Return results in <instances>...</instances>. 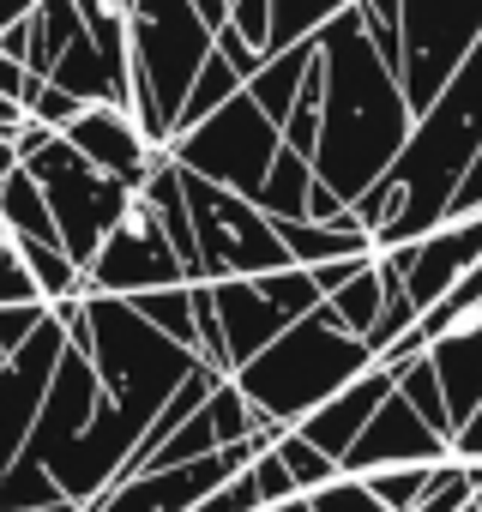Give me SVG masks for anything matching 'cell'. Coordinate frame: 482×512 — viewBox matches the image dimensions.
<instances>
[{
    "mask_svg": "<svg viewBox=\"0 0 482 512\" xmlns=\"http://www.w3.org/2000/svg\"><path fill=\"white\" fill-rule=\"evenodd\" d=\"M314 43H320V73H326L314 175H320V187H332L350 205L398 163V151L416 127V109H410L398 73L386 67V55L368 43V31L356 19V0Z\"/></svg>",
    "mask_w": 482,
    "mask_h": 512,
    "instance_id": "cell-1",
    "label": "cell"
},
{
    "mask_svg": "<svg viewBox=\"0 0 482 512\" xmlns=\"http://www.w3.org/2000/svg\"><path fill=\"white\" fill-rule=\"evenodd\" d=\"M476 151H482V37L464 55V67L446 79V91L416 115L398 163L362 199H350V217L374 235V253L440 229L452 217V193L464 187Z\"/></svg>",
    "mask_w": 482,
    "mask_h": 512,
    "instance_id": "cell-2",
    "label": "cell"
},
{
    "mask_svg": "<svg viewBox=\"0 0 482 512\" xmlns=\"http://www.w3.org/2000/svg\"><path fill=\"white\" fill-rule=\"evenodd\" d=\"M380 356L368 350V338L344 332L332 320V308L320 302L314 314H302L284 338H272L260 356H248L229 380L235 392L260 410V422L272 428H296L308 410H320L332 392H344L350 380H362Z\"/></svg>",
    "mask_w": 482,
    "mask_h": 512,
    "instance_id": "cell-3",
    "label": "cell"
},
{
    "mask_svg": "<svg viewBox=\"0 0 482 512\" xmlns=\"http://www.w3.org/2000/svg\"><path fill=\"white\" fill-rule=\"evenodd\" d=\"M211 37L217 31L199 19L193 0H127V55H133L127 109L163 151L181 127V103L211 55Z\"/></svg>",
    "mask_w": 482,
    "mask_h": 512,
    "instance_id": "cell-4",
    "label": "cell"
},
{
    "mask_svg": "<svg viewBox=\"0 0 482 512\" xmlns=\"http://www.w3.org/2000/svg\"><path fill=\"white\" fill-rule=\"evenodd\" d=\"M181 193H187V217H193V241H199V284L260 278V272L290 266V247H284L278 223L248 193H229V187L187 175V169H181Z\"/></svg>",
    "mask_w": 482,
    "mask_h": 512,
    "instance_id": "cell-5",
    "label": "cell"
},
{
    "mask_svg": "<svg viewBox=\"0 0 482 512\" xmlns=\"http://www.w3.org/2000/svg\"><path fill=\"white\" fill-rule=\"evenodd\" d=\"M278 151H284V133H278V121L248 97V85H241V97H229L217 115L181 127V133L169 139V157H175L187 175H205V181H217V187H229V193H248V199L266 187Z\"/></svg>",
    "mask_w": 482,
    "mask_h": 512,
    "instance_id": "cell-6",
    "label": "cell"
},
{
    "mask_svg": "<svg viewBox=\"0 0 482 512\" xmlns=\"http://www.w3.org/2000/svg\"><path fill=\"white\" fill-rule=\"evenodd\" d=\"M25 169H31V175L43 181V193H49V211H55L61 247L73 253L79 266H91V260H97V247L109 241V229L127 217L133 187L115 181V175H103V169H91L61 133H55L37 157H25Z\"/></svg>",
    "mask_w": 482,
    "mask_h": 512,
    "instance_id": "cell-7",
    "label": "cell"
},
{
    "mask_svg": "<svg viewBox=\"0 0 482 512\" xmlns=\"http://www.w3.org/2000/svg\"><path fill=\"white\" fill-rule=\"evenodd\" d=\"M211 302H217L229 374H235L248 356H260L272 338H284L302 314H314L326 296H320L308 266H284V272H260V278H223V284H211Z\"/></svg>",
    "mask_w": 482,
    "mask_h": 512,
    "instance_id": "cell-8",
    "label": "cell"
},
{
    "mask_svg": "<svg viewBox=\"0 0 482 512\" xmlns=\"http://www.w3.org/2000/svg\"><path fill=\"white\" fill-rule=\"evenodd\" d=\"M482 37V0H404V67L398 85L422 115Z\"/></svg>",
    "mask_w": 482,
    "mask_h": 512,
    "instance_id": "cell-9",
    "label": "cell"
},
{
    "mask_svg": "<svg viewBox=\"0 0 482 512\" xmlns=\"http://www.w3.org/2000/svg\"><path fill=\"white\" fill-rule=\"evenodd\" d=\"M169 284H187V266H181L157 205L145 193H133L127 217L109 229L97 260L85 266V296H145V290H169Z\"/></svg>",
    "mask_w": 482,
    "mask_h": 512,
    "instance_id": "cell-10",
    "label": "cell"
},
{
    "mask_svg": "<svg viewBox=\"0 0 482 512\" xmlns=\"http://www.w3.org/2000/svg\"><path fill=\"white\" fill-rule=\"evenodd\" d=\"M254 452L266 446H217L211 458H193V464H157V470L115 476L97 500H85V512H187L205 494H217L229 476L248 470Z\"/></svg>",
    "mask_w": 482,
    "mask_h": 512,
    "instance_id": "cell-11",
    "label": "cell"
},
{
    "mask_svg": "<svg viewBox=\"0 0 482 512\" xmlns=\"http://www.w3.org/2000/svg\"><path fill=\"white\" fill-rule=\"evenodd\" d=\"M61 350H67V332L49 314L7 362H0V476H7L19 464V452L31 446V428H37V410H43V392L55 380Z\"/></svg>",
    "mask_w": 482,
    "mask_h": 512,
    "instance_id": "cell-12",
    "label": "cell"
},
{
    "mask_svg": "<svg viewBox=\"0 0 482 512\" xmlns=\"http://www.w3.org/2000/svg\"><path fill=\"white\" fill-rule=\"evenodd\" d=\"M91 169H103V175H115V181H127L133 193L145 187V175L157 169V157H163V145H151L145 139V127L133 121V109L127 103H85L79 109V121L61 133Z\"/></svg>",
    "mask_w": 482,
    "mask_h": 512,
    "instance_id": "cell-13",
    "label": "cell"
},
{
    "mask_svg": "<svg viewBox=\"0 0 482 512\" xmlns=\"http://www.w3.org/2000/svg\"><path fill=\"white\" fill-rule=\"evenodd\" d=\"M452 458V440L440 428H428L398 392L368 416V428L356 434V446L344 452V476H374V470H392V464H440Z\"/></svg>",
    "mask_w": 482,
    "mask_h": 512,
    "instance_id": "cell-14",
    "label": "cell"
},
{
    "mask_svg": "<svg viewBox=\"0 0 482 512\" xmlns=\"http://www.w3.org/2000/svg\"><path fill=\"white\" fill-rule=\"evenodd\" d=\"M410 253V272H404V290L410 302L428 314L470 266H482V211H464V217H446L440 229H428L422 241H404Z\"/></svg>",
    "mask_w": 482,
    "mask_h": 512,
    "instance_id": "cell-15",
    "label": "cell"
},
{
    "mask_svg": "<svg viewBox=\"0 0 482 512\" xmlns=\"http://www.w3.org/2000/svg\"><path fill=\"white\" fill-rule=\"evenodd\" d=\"M392 392H398L392 368H380V362H374L362 380H350V386H344V392H332L320 410H308V416L296 422V434H302V440H314L326 458H338V464H344V452L356 446V434L368 428V416H374Z\"/></svg>",
    "mask_w": 482,
    "mask_h": 512,
    "instance_id": "cell-16",
    "label": "cell"
},
{
    "mask_svg": "<svg viewBox=\"0 0 482 512\" xmlns=\"http://www.w3.org/2000/svg\"><path fill=\"white\" fill-rule=\"evenodd\" d=\"M284 247H290V266H326V260H362L374 253V235L344 211V223H314V217H284L278 223Z\"/></svg>",
    "mask_w": 482,
    "mask_h": 512,
    "instance_id": "cell-17",
    "label": "cell"
},
{
    "mask_svg": "<svg viewBox=\"0 0 482 512\" xmlns=\"http://www.w3.org/2000/svg\"><path fill=\"white\" fill-rule=\"evenodd\" d=\"M314 61H320V43L308 37V43H296V49H278V55H266V67L248 79V97L284 127L290 121V109H296V97H302V85H308V73H314Z\"/></svg>",
    "mask_w": 482,
    "mask_h": 512,
    "instance_id": "cell-18",
    "label": "cell"
},
{
    "mask_svg": "<svg viewBox=\"0 0 482 512\" xmlns=\"http://www.w3.org/2000/svg\"><path fill=\"white\" fill-rule=\"evenodd\" d=\"M0 229L19 235V241H61L55 211H49V193H43V181L25 163L0 181Z\"/></svg>",
    "mask_w": 482,
    "mask_h": 512,
    "instance_id": "cell-19",
    "label": "cell"
},
{
    "mask_svg": "<svg viewBox=\"0 0 482 512\" xmlns=\"http://www.w3.org/2000/svg\"><path fill=\"white\" fill-rule=\"evenodd\" d=\"M73 37H85V13L73 7V0H37V13H31V79H49L55 61L73 49Z\"/></svg>",
    "mask_w": 482,
    "mask_h": 512,
    "instance_id": "cell-20",
    "label": "cell"
},
{
    "mask_svg": "<svg viewBox=\"0 0 482 512\" xmlns=\"http://www.w3.org/2000/svg\"><path fill=\"white\" fill-rule=\"evenodd\" d=\"M314 163L308 157H296V151H278V163H272V175H266V187L254 193V205L272 217V223H284V217H308V199H314Z\"/></svg>",
    "mask_w": 482,
    "mask_h": 512,
    "instance_id": "cell-21",
    "label": "cell"
},
{
    "mask_svg": "<svg viewBox=\"0 0 482 512\" xmlns=\"http://www.w3.org/2000/svg\"><path fill=\"white\" fill-rule=\"evenodd\" d=\"M19 241V235H13ZM19 260L37 284L43 302H67V296H85V266L73 260V253L61 241H19Z\"/></svg>",
    "mask_w": 482,
    "mask_h": 512,
    "instance_id": "cell-22",
    "label": "cell"
},
{
    "mask_svg": "<svg viewBox=\"0 0 482 512\" xmlns=\"http://www.w3.org/2000/svg\"><path fill=\"white\" fill-rule=\"evenodd\" d=\"M392 380H398V398L428 422V428H440L446 440L458 434V422H452V410H446V386H440V374H434V356L422 350V356H410L404 368H392Z\"/></svg>",
    "mask_w": 482,
    "mask_h": 512,
    "instance_id": "cell-23",
    "label": "cell"
},
{
    "mask_svg": "<svg viewBox=\"0 0 482 512\" xmlns=\"http://www.w3.org/2000/svg\"><path fill=\"white\" fill-rule=\"evenodd\" d=\"M326 308H332V320H338L344 332L368 338V332H374V320H380V308H386V278H380V266L368 260L350 284H338V290L326 296Z\"/></svg>",
    "mask_w": 482,
    "mask_h": 512,
    "instance_id": "cell-24",
    "label": "cell"
},
{
    "mask_svg": "<svg viewBox=\"0 0 482 512\" xmlns=\"http://www.w3.org/2000/svg\"><path fill=\"white\" fill-rule=\"evenodd\" d=\"M139 320H151L163 338L187 344L199 356V332H193V284H169V290H145V296H127Z\"/></svg>",
    "mask_w": 482,
    "mask_h": 512,
    "instance_id": "cell-25",
    "label": "cell"
},
{
    "mask_svg": "<svg viewBox=\"0 0 482 512\" xmlns=\"http://www.w3.org/2000/svg\"><path fill=\"white\" fill-rule=\"evenodd\" d=\"M338 13H350V0H272V55L320 37Z\"/></svg>",
    "mask_w": 482,
    "mask_h": 512,
    "instance_id": "cell-26",
    "label": "cell"
},
{
    "mask_svg": "<svg viewBox=\"0 0 482 512\" xmlns=\"http://www.w3.org/2000/svg\"><path fill=\"white\" fill-rule=\"evenodd\" d=\"M241 79L223 55H217V43H211V55H205V67H199V79H193V91H187V103H181V127H193V121H205V115H217L229 97H241ZM175 127V133H181Z\"/></svg>",
    "mask_w": 482,
    "mask_h": 512,
    "instance_id": "cell-27",
    "label": "cell"
},
{
    "mask_svg": "<svg viewBox=\"0 0 482 512\" xmlns=\"http://www.w3.org/2000/svg\"><path fill=\"white\" fill-rule=\"evenodd\" d=\"M272 452L284 458V470L296 476V488H302V494H314V488H326L332 476H344V470H338V458H326V452H320L314 440H302L296 428H278Z\"/></svg>",
    "mask_w": 482,
    "mask_h": 512,
    "instance_id": "cell-28",
    "label": "cell"
},
{
    "mask_svg": "<svg viewBox=\"0 0 482 512\" xmlns=\"http://www.w3.org/2000/svg\"><path fill=\"white\" fill-rule=\"evenodd\" d=\"M356 19L368 31V43L386 55V67H404V0H356Z\"/></svg>",
    "mask_w": 482,
    "mask_h": 512,
    "instance_id": "cell-29",
    "label": "cell"
},
{
    "mask_svg": "<svg viewBox=\"0 0 482 512\" xmlns=\"http://www.w3.org/2000/svg\"><path fill=\"white\" fill-rule=\"evenodd\" d=\"M368 488H374V500L386 506V512H416V500L428 494V482H434V464H392V470H374V476H362Z\"/></svg>",
    "mask_w": 482,
    "mask_h": 512,
    "instance_id": "cell-30",
    "label": "cell"
},
{
    "mask_svg": "<svg viewBox=\"0 0 482 512\" xmlns=\"http://www.w3.org/2000/svg\"><path fill=\"white\" fill-rule=\"evenodd\" d=\"M79 97L73 91H61L55 79H31V91H25V115L31 121H43V127H55V133H67L73 121H79Z\"/></svg>",
    "mask_w": 482,
    "mask_h": 512,
    "instance_id": "cell-31",
    "label": "cell"
},
{
    "mask_svg": "<svg viewBox=\"0 0 482 512\" xmlns=\"http://www.w3.org/2000/svg\"><path fill=\"white\" fill-rule=\"evenodd\" d=\"M308 506H314V512H386L362 476H332L326 488H314V494H308Z\"/></svg>",
    "mask_w": 482,
    "mask_h": 512,
    "instance_id": "cell-32",
    "label": "cell"
},
{
    "mask_svg": "<svg viewBox=\"0 0 482 512\" xmlns=\"http://www.w3.org/2000/svg\"><path fill=\"white\" fill-rule=\"evenodd\" d=\"M248 476H254V494H260V506H284V500H296L302 488H296V476L284 470V458L266 446V452H254V464H248Z\"/></svg>",
    "mask_w": 482,
    "mask_h": 512,
    "instance_id": "cell-33",
    "label": "cell"
},
{
    "mask_svg": "<svg viewBox=\"0 0 482 512\" xmlns=\"http://www.w3.org/2000/svg\"><path fill=\"white\" fill-rule=\"evenodd\" d=\"M7 302H43V296H37L25 260H19V241L0 229V308H7Z\"/></svg>",
    "mask_w": 482,
    "mask_h": 512,
    "instance_id": "cell-34",
    "label": "cell"
},
{
    "mask_svg": "<svg viewBox=\"0 0 482 512\" xmlns=\"http://www.w3.org/2000/svg\"><path fill=\"white\" fill-rule=\"evenodd\" d=\"M229 31H241L260 55H272V0H229Z\"/></svg>",
    "mask_w": 482,
    "mask_h": 512,
    "instance_id": "cell-35",
    "label": "cell"
},
{
    "mask_svg": "<svg viewBox=\"0 0 482 512\" xmlns=\"http://www.w3.org/2000/svg\"><path fill=\"white\" fill-rule=\"evenodd\" d=\"M43 320H49V302H7V308H0V350L13 356Z\"/></svg>",
    "mask_w": 482,
    "mask_h": 512,
    "instance_id": "cell-36",
    "label": "cell"
},
{
    "mask_svg": "<svg viewBox=\"0 0 482 512\" xmlns=\"http://www.w3.org/2000/svg\"><path fill=\"white\" fill-rule=\"evenodd\" d=\"M211 43H217V55H223V61H229V67H235L241 79H254V73L266 67V55H260V49H254L248 37H241V31H229V25H223V31H217Z\"/></svg>",
    "mask_w": 482,
    "mask_h": 512,
    "instance_id": "cell-37",
    "label": "cell"
},
{
    "mask_svg": "<svg viewBox=\"0 0 482 512\" xmlns=\"http://www.w3.org/2000/svg\"><path fill=\"white\" fill-rule=\"evenodd\" d=\"M368 260H374V253H362V260H326V266H308V272H314L320 296H332V290H338V284H350V278H356Z\"/></svg>",
    "mask_w": 482,
    "mask_h": 512,
    "instance_id": "cell-38",
    "label": "cell"
},
{
    "mask_svg": "<svg viewBox=\"0 0 482 512\" xmlns=\"http://www.w3.org/2000/svg\"><path fill=\"white\" fill-rule=\"evenodd\" d=\"M25 91H31V67H25L19 55L0 49V97H19V103H25Z\"/></svg>",
    "mask_w": 482,
    "mask_h": 512,
    "instance_id": "cell-39",
    "label": "cell"
},
{
    "mask_svg": "<svg viewBox=\"0 0 482 512\" xmlns=\"http://www.w3.org/2000/svg\"><path fill=\"white\" fill-rule=\"evenodd\" d=\"M464 211H482V151H476V163H470L464 187L452 193V217H464Z\"/></svg>",
    "mask_w": 482,
    "mask_h": 512,
    "instance_id": "cell-40",
    "label": "cell"
},
{
    "mask_svg": "<svg viewBox=\"0 0 482 512\" xmlns=\"http://www.w3.org/2000/svg\"><path fill=\"white\" fill-rule=\"evenodd\" d=\"M452 452H458V458H476V464H482V404H476V416H470V422H464V428L452 434Z\"/></svg>",
    "mask_w": 482,
    "mask_h": 512,
    "instance_id": "cell-41",
    "label": "cell"
},
{
    "mask_svg": "<svg viewBox=\"0 0 482 512\" xmlns=\"http://www.w3.org/2000/svg\"><path fill=\"white\" fill-rule=\"evenodd\" d=\"M37 13V0H0V37H7L13 25H25Z\"/></svg>",
    "mask_w": 482,
    "mask_h": 512,
    "instance_id": "cell-42",
    "label": "cell"
},
{
    "mask_svg": "<svg viewBox=\"0 0 482 512\" xmlns=\"http://www.w3.org/2000/svg\"><path fill=\"white\" fill-rule=\"evenodd\" d=\"M193 7H199V19H205L211 31H223V25H229V0H193Z\"/></svg>",
    "mask_w": 482,
    "mask_h": 512,
    "instance_id": "cell-43",
    "label": "cell"
},
{
    "mask_svg": "<svg viewBox=\"0 0 482 512\" xmlns=\"http://www.w3.org/2000/svg\"><path fill=\"white\" fill-rule=\"evenodd\" d=\"M19 169V151H13V139H0V181H7Z\"/></svg>",
    "mask_w": 482,
    "mask_h": 512,
    "instance_id": "cell-44",
    "label": "cell"
},
{
    "mask_svg": "<svg viewBox=\"0 0 482 512\" xmlns=\"http://www.w3.org/2000/svg\"><path fill=\"white\" fill-rule=\"evenodd\" d=\"M260 512H314V506H308V494H296V500H284V506H260Z\"/></svg>",
    "mask_w": 482,
    "mask_h": 512,
    "instance_id": "cell-45",
    "label": "cell"
},
{
    "mask_svg": "<svg viewBox=\"0 0 482 512\" xmlns=\"http://www.w3.org/2000/svg\"><path fill=\"white\" fill-rule=\"evenodd\" d=\"M73 7L79 13H97V7H109V0H73ZM121 7H127V0H121Z\"/></svg>",
    "mask_w": 482,
    "mask_h": 512,
    "instance_id": "cell-46",
    "label": "cell"
},
{
    "mask_svg": "<svg viewBox=\"0 0 482 512\" xmlns=\"http://www.w3.org/2000/svg\"><path fill=\"white\" fill-rule=\"evenodd\" d=\"M464 512H482V506H476V500H470V506H464Z\"/></svg>",
    "mask_w": 482,
    "mask_h": 512,
    "instance_id": "cell-47",
    "label": "cell"
},
{
    "mask_svg": "<svg viewBox=\"0 0 482 512\" xmlns=\"http://www.w3.org/2000/svg\"><path fill=\"white\" fill-rule=\"evenodd\" d=\"M476 506H482V482H476Z\"/></svg>",
    "mask_w": 482,
    "mask_h": 512,
    "instance_id": "cell-48",
    "label": "cell"
}]
</instances>
